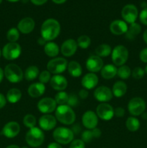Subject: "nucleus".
I'll use <instances>...</instances> for the list:
<instances>
[{
  "label": "nucleus",
  "mask_w": 147,
  "mask_h": 148,
  "mask_svg": "<svg viewBox=\"0 0 147 148\" xmlns=\"http://www.w3.org/2000/svg\"><path fill=\"white\" fill-rule=\"evenodd\" d=\"M61 32V25L58 20L49 18L45 20L41 25V37L46 41H51L59 36Z\"/></svg>",
  "instance_id": "obj_1"
},
{
  "label": "nucleus",
  "mask_w": 147,
  "mask_h": 148,
  "mask_svg": "<svg viewBox=\"0 0 147 148\" xmlns=\"http://www.w3.org/2000/svg\"><path fill=\"white\" fill-rule=\"evenodd\" d=\"M56 120L64 125H71L76 120V114L71 107L68 105H61L55 111Z\"/></svg>",
  "instance_id": "obj_2"
},
{
  "label": "nucleus",
  "mask_w": 147,
  "mask_h": 148,
  "mask_svg": "<svg viewBox=\"0 0 147 148\" xmlns=\"http://www.w3.org/2000/svg\"><path fill=\"white\" fill-rule=\"evenodd\" d=\"M45 140V134L43 130L38 127L29 129L25 134V141L32 147H38Z\"/></svg>",
  "instance_id": "obj_3"
},
{
  "label": "nucleus",
  "mask_w": 147,
  "mask_h": 148,
  "mask_svg": "<svg viewBox=\"0 0 147 148\" xmlns=\"http://www.w3.org/2000/svg\"><path fill=\"white\" fill-rule=\"evenodd\" d=\"M74 134L71 129L64 127H59L55 129L53 132V137L59 144L67 145L74 140Z\"/></svg>",
  "instance_id": "obj_4"
},
{
  "label": "nucleus",
  "mask_w": 147,
  "mask_h": 148,
  "mask_svg": "<svg viewBox=\"0 0 147 148\" xmlns=\"http://www.w3.org/2000/svg\"><path fill=\"white\" fill-rule=\"evenodd\" d=\"M4 76L9 82L18 83L23 79L24 74L21 68L16 64H9L4 68Z\"/></svg>",
  "instance_id": "obj_5"
},
{
  "label": "nucleus",
  "mask_w": 147,
  "mask_h": 148,
  "mask_svg": "<svg viewBox=\"0 0 147 148\" xmlns=\"http://www.w3.org/2000/svg\"><path fill=\"white\" fill-rule=\"evenodd\" d=\"M128 50L123 45H118L112 50L111 59L115 66H120L126 63L128 59Z\"/></svg>",
  "instance_id": "obj_6"
},
{
  "label": "nucleus",
  "mask_w": 147,
  "mask_h": 148,
  "mask_svg": "<svg viewBox=\"0 0 147 148\" xmlns=\"http://www.w3.org/2000/svg\"><path fill=\"white\" fill-rule=\"evenodd\" d=\"M68 66V62L65 58L55 57L47 64V70L53 75H60L65 72Z\"/></svg>",
  "instance_id": "obj_7"
},
{
  "label": "nucleus",
  "mask_w": 147,
  "mask_h": 148,
  "mask_svg": "<svg viewBox=\"0 0 147 148\" xmlns=\"http://www.w3.org/2000/svg\"><path fill=\"white\" fill-rule=\"evenodd\" d=\"M22 53L21 46L19 43H8L3 47L1 53L3 57L7 60H14L20 57Z\"/></svg>",
  "instance_id": "obj_8"
},
{
  "label": "nucleus",
  "mask_w": 147,
  "mask_h": 148,
  "mask_svg": "<svg viewBox=\"0 0 147 148\" xmlns=\"http://www.w3.org/2000/svg\"><path fill=\"white\" fill-rule=\"evenodd\" d=\"M146 102L140 97H135L130 100L128 104V110L133 116H141L145 111Z\"/></svg>",
  "instance_id": "obj_9"
},
{
  "label": "nucleus",
  "mask_w": 147,
  "mask_h": 148,
  "mask_svg": "<svg viewBox=\"0 0 147 148\" xmlns=\"http://www.w3.org/2000/svg\"><path fill=\"white\" fill-rule=\"evenodd\" d=\"M56 105L57 103L54 98L46 97V98H42L37 102V110L42 114H50V113L56 111L57 108Z\"/></svg>",
  "instance_id": "obj_10"
},
{
  "label": "nucleus",
  "mask_w": 147,
  "mask_h": 148,
  "mask_svg": "<svg viewBox=\"0 0 147 148\" xmlns=\"http://www.w3.org/2000/svg\"><path fill=\"white\" fill-rule=\"evenodd\" d=\"M121 15L125 23L129 24L135 23L138 16V11L137 7L133 4H126L124 6L121 11Z\"/></svg>",
  "instance_id": "obj_11"
},
{
  "label": "nucleus",
  "mask_w": 147,
  "mask_h": 148,
  "mask_svg": "<svg viewBox=\"0 0 147 148\" xmlns=\"http://www.w3.org/2000/svg\"><path fill=\"white\" fill-rule=\"evenodd\" d=\"M96 114L101 119L104 121H109L114 116V108L109 103H102L97 107Z\"/></svg>",
  "instance_id": "obj_12"
},
{
  "label": "nucleus",
  "mask_w": 147,
  "mask_h": 148,
  "mask_svg": "<svg viewBox=\"0 0 147 148\" xmlns=\"http://www.w3.org/2000/svg\"><path fill=\"white\" fill-rule=\"evenodd\" d=\"M94 97L101 103H107L112 100L113 97L112 90L106 86H99L94 91Z\"/></svg>",
  "instance_id": "obj_13"
},
{
  "label": "nucleus",
  "mask_w": 147,
  "mask_h": 148,
  "mask_svg": "<svg viewBox=\"0 0 147 148\" xmlns=\"http://www.w3.org/2000/svg\"><path fill=\"white\" fill-rule=\"evenodd\" d=\"M78 45L76 40L72 38L66 39L63 42L60 48V51L65 57H71L77 51Z\"/></svg>",
  "instance_id": "obj_14"
},
{
  "label": "nucleus",
  "mask_w": 147,
  "mask_h": 148,
  "mask_svg": "<svg viewBox=\"0 0 147 148\" xmlns=\"http://www.w3.org/2000/svg\"><path fill=\"white\" fill-rule=\"evenodd\" d=\"M82 124L87 130H93L98 124V116L95 112L87 111L84 113L82 118Z\"/></svg>",
  "instance_id": "obj_15"
},
{
  "label": "nucleus",
  "mask_w": 147,
  "mask_h": 148,
  "mask_svg": "<svg viewBox=\"0 0 147 148\" xmlns=\"http://www.w3.org/2000/svg\"><path fill=\"white\" fill-rule=\"evenodd\" d=\"M39 127L45 131H50L56 127L57 124L56 118L50 114H44L39 119Z\"/></svg>",
  "instance_id": "obj_16"
},
{
  "label": "nucleus",
  "mask_w": 147,
  "mask_h": 148,
  "mask_svg": "<svg viewBox=\"0 0 147 148\" xmlns=\"http://www.w3.org/2000/svg\"><path fill=\"white\" fill-rule=\"evenodd\" d=\"M20 132V126L16 121H10L4 126L1 134L7 138H14L17 137Z\"/></svg>",
  "instance_id": "obj_17"
},
{
  "label": "nucleus",
  "mask_w": 147,
  "mask_h": 148,
  "mask_svg": "<svg viewBox=\"0 0 147 148\" xmlns=\"http://www.w3.org/2000/svg\"><path fill=\"white\" fill-rule=\"evenodd\" d=\"M104 62L102 58L98 56H91L87 59L86 62V67L88 71L92 73H95L101 71L103 67Z\"/></svg>",
  "instance_id": "obj_18"
},
{
  "label": "nucleus",
  "mask_w": 147,
  "mask_h": 148,
  "mask_svg": "<svg viewBox=\"0 0 147 148\" xmlns=\"http://www.w3.org/2000/svg\"><path fill=\"white\" fill-rule=\"evenodd\" d=\"M35 23L32 17H26L22 19L17 24V29L22 34H29L35 28Z\"/></svg>",
  "instance_id": "obj_19"
},
{
  "label": "nucleus",
  "mask_w": 147,
  "mask_h": 148,
  "mask_svg": "<svg viewBox=\"0 0 147 148\" xmlns=\"http://www.w3.org/2000/svg\"><path fill=\"white\" fill-rule=\"evenodd\" d=\"M128 25L124 20H115L110 25V32L115 36H121L125 34L128 30Z\"/></svg>",
  "instance_id": "obj_20"
},
{
  "label": "nucleus",
  "mask_w": 147,
  "mask_h": 148,
  "mask_svg": "<svg viewBox=\"0 0 147 148\" xmlns=\"http://www.w3.org/2000/svg\"><path fill=\"white\" fill-rule=\"evenodd\" d=\"M50 85L53 89L58 91H63L68 86V81L66 77L61 75H55L51 77Z\"/></svg>",
  "instance_id": "obj_21"
},
{
  "label": "nucleus",
  "mask_w": 147,
  "mask_h": 148,
  "mask_svg": "<svg viewBox=\"0 0 147 148\" xmlns=\"http://www.w3.org/2000/svg\"><path fill=\"white\" fill-rule=\"evenodd\" d=\"M99 82V78L97 75L95 73H89L86 74L82 79V87L86 90H92L95 88Z\"/></svg>",
  "instance_id": "obj_22"
},
{
  "label": "nucleus",
  "mask_w": 147,
  "mask_h": 148,
  "mask_svg": "<svg viewBox=\"0 0 147 148\" xmlns=\"http://www.w3.org/2000/svg\"><path fill=\"white\" fill-rule=\"evenodd\" d=\"M46 91V86L41 82H34L29 86L27 92L31 98H37L42 96Z\"/></svg>",
  "instance_id": "obj_23"
},
{
  "label": "nucleus",
  "mask_w": 147,
  "mask_h": 148,
  "mask_svg": "<svg viewBox=\"0 0 147 148\" xmlns=\"http://www.w3.org/2000/svg\"><path fill=\"white\" fill-rule=\"evenodd\" d=\"M101 134H102V132L97 127L93 130H87L82 133V140L84 143H89L94 139L99 138Z\"/></svg>",
  "instance_id": "obj_24"
},
{
  "label": "nucleus",
  "mask_w": 147,
  "mask_h": 148,
  "mask_svg": "<svg viewBox=\"0 0 147 148\" xmlns=\"http://www.w3.org/2000/svg\"><path fill=\"white\" fill-rule=\"evenodd\" d=\"M118 68L114 64H107L103 66L100 71L101 76L105 79H110L117 75Z\"/></svg>",
  "instance_id": "obj_25"
},
{
  "label": "nucleus",
  "mask_w": 147,
  "mask_h": 148,
  "mask_svg": "<svg viewBox=\"0 0 147 148\" xmlns=\"http://www.w3.org/2000/svg\"><path fill=\"white\" fill-rule=\"evenodd\" d=\"M112 94L116 98H121L127 92V85L123 81H117L112 85Z\"/></svg>",
  "instance_id": "obj_26"
},
{
  "label": "nucleus",
  "mask_w": 147,
  "mask_h": 148,
  "mask_svg": "<svg viewBox=\"0 0 147 148\" xmlns=\"http://www.w3.org/2000/svg\"><path fill=\"white\" fill-rule=\"evenodd\" d=\"M141 27L138 23H133L130 25L128 27V30L125 33V37L130 40H133L141 33Z\"/></svg>",
  "instance_id": "obj_27"
},
{
  "label": "nucleus",
  "mask_w": 147,
  "mask_h": 148,
  "mask_svg": "<svg viewBox=\"0 0 147 148\" xmlns=\"http://www.w3.org/2000/svg\"><path fill=\"white\" fill-rule=\"evenodd\" d=\"M68 72L73 77H79L82 74V68L80 64L76 61H71L68 64Z\"/></svg>",
  "instance_id": "obj_28"
},
{
  "label": "nucleus",
  "mask_w": 147,
  "mask_h": 148,
  "mask_svg": "<svg viewBox=\"0 0 147 148\" xmlns=\"http://www.w3.org/2000/svg\"><path fill=\"white\" fill-rule=\"evenodd\" d=\"M60 51L59 46L57 43H54L52 41H48L46 43V44L44 46V52L49 57L55 58Z\"/></svg>",
  "instance_id": "obj_29"
},
{
  "label": "nucleus",
  "mask_w": 147,
  "mask_h": 148,
  "mask_svg": "<svg viewBox=\"0 0 147 148\" xmlns=\"http://www.w3.org/2000/svg\"><path fill=\"white\" fill-rule=\"evenodd\" d=\"M6 98L10 103H16L22 98V92L17 88H12L7 92Z\"/></svg>",
  "instance_id": "obj_30"
},
{
  "label": "nucleus",
  "mask_w": 147,
  "mask_h": 148,
  "mask_svg": "<svg viewBox=\"0 0 147 148\" xmlns=\"http://www.w3.org/2000/svg\"><path fill=\"white\" fill-rule=\"evenodd\" d=\"M39 75H40V71L38 67L35 65H32L25 69L24 77L26 80L33 81L35 79L39 76Z\"/></svg>",
  "instance_id": "obj_31"
},
{
  "label": "nucleus",
  "mask_w": 147,
  "mask_h": 148,
  "mask_svg": "<svg viewBox=\"0 0 147 148\" xmlns=\"http://www.w3.org/2000/svg\"><path fill=\"white\" fill-rule=\"evenodd\" d=\"M112 53V49L110 46L106 43H102L99 45L95 49V53L97 56L99 57H107Z\"/></svg>",
  "instance_id": "obj_32"
},
{
  "label": "nucleus",
  "mask_w": 147,
  "mask_h": 148,
  "mask_svg": "<svg viewBox=\"0 0 147 148\" xmlns=\"http://www.w3.org/2000/svg\"><path fill=\"white\" fill-rule=\"evenodd\" d=\"M125 127L130 132H136L140 128L139 120L135 116H130L125 121Z\"/></svg>",
  "instance_id": "obj_33"
},
{
  "label": "nucleus",
  "mask_w": 147,
  "mask_h": 148,
  "mask_svg": "<svg viewBox=\"0 0 147 148\" xmlns=\"http://www.w3.org/2000/svg\"><path fill=\"white\" fill-rule=\"evenodd\" d=\"M117 75L122 79H126L129 78L131 75V69L127 65H122L119 66L117 71Z\"/></svg>",
  "instance_id": "obj_34"
},
{
  "label": "nucleus",
  "mask_w": 147,
  "mask_h": 148,
  "mask_svg": "<svg viewBox=\"0 0 147 148\" xmlns=\"http://www.w3.org/2000/svg\"><path fill=\"white\" fill-rule=\"evenodd\" d=\"M69 94L65 91H59L55 95L54 100L56 103L61 105H67L68 100H69Z\"/></svg>",
  "instance_id": "obj_35"
},
{
  "label": "nucleus",
  "mask_w": 147,
  "mask_h": 148,
  "mask_svg": "<svg viewBox=\"0 0 147 148\" xmlns=\"http://www.w3.org/2000/svg\"><path fill=\"white\" fill-rule=\"evenodd\" d=\"M20 38V31L16 27H12L7 31V38L10 43H16Z\"/></svg>",
  "instance_id": "obj_36"
},
{
  "label": "nucleus",
  "mask_w": 147,
  "mask_h": 148,
  "mask_svg": "<svg viewBox=\"0 0 147 148\" xmlns=\"http://www.w3.org/2000/svg\"><path fill=\"white\" fill-rule=\"evenodd\" d=\"M76 43L79 47L81 49H86L89 48V46L91 44V39L90 38L86 35H82V36H79L76 40Z\"/></svg>",
  "instance_id": "obj_37"
},
{
  "label": "nucleus",
  "mask_w": 147,
  "mask_h": 148,
  "mask_svg": "<svg viewBox=\"0 0 147 148\" xmlns=\"http://www.w3.org/2000/svg\"><path fill=\"white\" fill-rule=\"evenodd\" d=\"M23 124L24 127L28 129L33 128L36 125V119L33 114H26L23 118Z\"/></svg>",
  "instance_id": "obj_38"
},
{
  "label": "nucleus",
  "mask_w": 147,
  "mask_h": 148,
  "mask_svg": "<svg viewBox=\"0 0 147 148\" xmlns=\"http://www.w3.org/2000/svg\"><path fill=\"white\" fill-rule=\"evenodd\" d=\"M50 74L51 73L48 70H44L40 72L38 76L39 82L43 84H46L50 82V79H51V75Z\"/></svg>",
  "instance_id": "obj_39"
},
{
  "label": "nucleus",
  "mask_w": 147,
  "mask_h": 148,
  "mask_svg": "<svg viewBox=\"0 0 147 148\" xmlns=\"http://www.w3.org/2000/svg\"><path fill=\"white\" fill-rule=\"evenodd\" d=\"M144 75H145V70L140 66L134 68L133 70L131 72V75L135 79H141V78L144 77Z\"/></svg>",
  "instance_id": "obj_40"
},
{
  "label": "nucleus",
  "mask_w": 147,
  "mask_h": 148,
  "mask_svg": "<svg viewBox=\"0 0 147 148\" xmlns=\"http://www.w3.org/2000/svg\"><path fill=\"white\" fill-rule=\"evenodd\" d=\"M79 102L78 96L74 93H71L69 95V100H68L67 105L70 107L76 106Z\"/></svg>",
  "instance_id": "obj_41"
},
{
  "label": "nucleus",
  "mask_w": 147,
  "mask_h": 148,
  "mask_svg": "<svg viewBox=\"0 0 147 148\" xmlns=\"http://www.w3.org/2000/svg\"><path fill=\"white\" fill-rule=\"evenodd\" d=\"M69 148H85V143L82 140H74L71 143Z\"/></svg>",
  "instance_id": "obj_42"
},
{
  "label": "nucleus",
  "mask_w": 147,
  "mask_h": 148,
  "mask_svg": "<svg viewBox=\"0 0 147 148\" xmlns=\"http://www.w3.org/2000/svg\"><path fill=\"white\" fill-rule=\"evenodd\" d=\"M140 22L144 25H147V8L143 9L139 14Z\"/></svg>",
  "instance_id": "obj_43"
},
{
  "label": "nucleus",
  "mask_w": 147,
  "mask_h": 148,
  "mask_svg": "<svg viewBox=\"0 0 147 148\" xmlns=\"http://www.w3.org/2000/svg\"><path fill=\"white\" fill-rule=\"evenodd\" d=\"M125 115V109L122 107H117L114 109V116L118 118L123 117Z\"/></svg>",
  "instance_id": "obj_44"
},
{
  "label": "nucleus",
  "mask_w": 147,
  "mask_h": 148,
  "mask_svg": "<svg viewBox=\"0 0 147 148\" xmlns=\"http://www.w3.org/2000/svg\"><path fill=\"white\" fill-rule=\"evenodd\" d=\"M139 58L144 63H147V48L142 49L139 53Z\"/></svg>",
  "instance_id": "obj_45"
},
{
  "label": "nucleus",
  "mask_w": 147,
  "mask_h": 148,
  "mask_svg": "<svg viewBox=\"0 0 147 148\" xmlns=\"http://www.w3.org/2000/svg\"><path fill=\"white\" fill-rule=\"evenodd\" d=\"M79 96L81 99H86L89 96V92L86 89H82L79 92Z\"/></svg>",
  "instance_id": "obj_46"
},
{
  "label": "nucleus",
  "mask_w": 147,
  "mask_h": 148,
  "mask_svg": "<svg viewBox=\"0 0 147 148\" xmlns=\"http://www.w3.org/2000/svg\"><path fill=\"white\" fill-rule=\"evenodd\" d=\"M7 104V98L3 94L0 93V109L4 108Z\"/></svg>",
  "instance_id": "obj_47"
},
{
  "label": "nucleus",
  "mask_w": 147,
  "mask_h": 148,
  "mask_svg": "<svg viewBox=\"0 0 147 148\" xmlns=\"http://www.w3.org/2000/svg\"><path fill=\"white\" fill-rule=\"evenodd\" d=\"M47 1L48 0H30V1H31L33 4L37 6L43 5L45 3L47 2Z\"/></svg>",
  "instance_id": "obj_48"
},
{
  "label": "nucleus",
  "mask_w": 147,
  "mask_h": 148,
  "mask_svg": "<svg viewBox=\"0 0 147 148\" xmlns=\"http://www.w3.org/2000/svg\"><path fill=\"white\" fill-rule=\"evenodd\" d=\"M71 130H72V132H74V134H75V133H76V134H79V132H81L80 125H79V124H76V125L73 126Z\"/></svg>",
  "instance_id": "obj_49"
},
{
  "label": "nucleus",
  "mask_w": 147,
  "mask_h": 148,
  "mask_svg": "<svg viewBox=\"0 0 147 148\" xmlns=\"http://www.w3.org/2000/svg\"><path fill=\"white\" fill-rule=\"evenodd\" d=\"M47 148H63L60 144L56 143H51L48 145Z\"/></svg>",
  "instance_id": "obj_50"
},
{
  "label": "nucleus",
  "mask_w": 147,
  "mask_h": 148,
  "mask_svg": "<svg viewBox=\"0 0 147 148\" xmlns=\"http://www.w3.org/2000/svg\"><path fill=\"white\" fill-rule=\"evenodd\" d=\"M37 43H38L40 46H45V45L46 44V40H45L44 38H43L42 37H40V38H39L38 39H37Z\"/></svg>",
  "instance_id": "obj_51"
},
{
  "label": "nucleus",
  "mask_w": 147,
  "mask_h": 148,
  "mask_svg": "<svg viewBox=\"0 0 147 148\" xmlns=\"http://www.w3.org/2000/svg\"><path fill=\"white\" fill-rule=\"evenodd\" d=\"M4 70H3V69H1V67H0V83H1V82H2L3 78H4Z\"/></svg>",
  "instance_id": "obj_52"
},
{
  "label": "nucleus",
  "mask_w": 147,
  "mask_h": 148,
  "mask_svg": "<svg viewBox=\"0 0 147 148\" xmlns=\"http://www.w3.org/2000/svg\"><path fill=\"white\" fill-rule=\"evenodd\" d=\"M143 39H144V42L147 44V29L144 32V34H143Z\"/></svg>",
  "instance_id": "obj_53"
},
{
  "label": "nucleus",
  "mask_w": 147,
  "mask_h": 148,
  "mask_svg": "<svg viewBox=\"0 0 147 148\" xmlns=\"http://www.w3.org/2000/svg\"><path fill=\"white\" fill-rule=\"evenodd\" d=\"M53 2H54L55 4H63L64 3L66 0H52Z\"/></svg>",
  "instance_id": "obj_54"
},
{
  "label": "nucleus",
  "mask_w": 147,
  "mask_h": 148,
  "mask_svg": "<svg viewBox=\"0 0 147 148\" xmlns=\"http://www.w3.org/2000/svg\"><path fill=\"white\" fill-rule=\"evenodd\" d=\"M141 7H142L143 9L147 8V3L146 2V1H143V2L141 3Z\"/></svg>",
  "instance_id": "obj_55"
},
{
  "label": "nucleus",
  "mask_w": 147,
  "mask_h": 148,
  "mask_svg": "<svg viewBox=\"0 0 147 148\" xmlns=\"http://www.w3.org/2000/svg\"><path fill=\"white\" fill-rule=\"evenodd\" d=\"M141 116V117H142V119L147 120V113L146 112H144Z\"/></svg>",
  "instance_id": "obj_56"
},
{
  "label": "nucleus",
  "mask_w": 147,
  "mask_h": 148,
  "mask_svg": "<svg viewBox=\"0 0 147 148\" xmlns=\"http://www.w3.org/2000/svg\"><path fill=\"white\" fill-rule=\"evenodd\" d=\"M6 148H20L18 145H9L8 147Z\"/></svg>",
  "instance_id": "obj_57"
},
{
  "label": "nucleus",
  "mask_w": 147,
  "mask_h": 148,
  "mask_svg": "<svg viewBox=\"0 0 147 148\" xmlns=\"http://www.w3.org/2000/svg\"><path fill=\"white\" fill-rule=\"evenodd\" d=\"M10 2H17V1H19L20 0H7Z\"/></svg>",
  "instance_id": "obj_58"
},
{
  "label": "nucleus",
  "mask_w": 147,
  "mask_h": 148,
  "mask_svg": "<svg viewBox=\"0 0 147 148\" xmlns=\"http://www.w3.org/2000/svg\"><path fill=\"white\" fill-rule=\"evenodd\" d=\"M144 70H145V73L147 74V65H146V66L145 69H144Z\"/></svg>",
  "instance_id": "obj_59"
},
{
  "label": "nucleus",
  "mask_w": 147,
  "mask_h": 148,
  "mask_svg": "<svg viewBox=\"0 0 147 148\" xmlns=\"http://www.w3.org/2000/svg\"><path fill=\"white\" fill-rule=\"evenodd\" d=\"M22 2L26 3V2H27V1H28V0H22Z\"/></svg>",
  "instance_id": "obj_60"
},
{
  "label": "nucleus",
  "mask_w": 147,
  "mask_h": 148,
  "mask_svg": "<svg viewBox=\"0 0 147 148\" xmlns=\"http://www.w3.org/2000/svg\"><path fill=\"white\" fill-rule=\"evenodd\" d=\"M1 54H2V53H1V49H0V57H1Z\"/></svg>",
  "instance_id": "obj_61"
},
{
  "label": "nucleus",
  "mask_w": 147,
  "mask_h": 148,
  "mask_svg": "<svg viewBox=\"0 0 147 148\" xmlns=\"http://www.w3.org/2000/svg\"><path fill=\"white\" fill-rule=\"evenodd\" d=\"M22 148H28L27 147H22Z\"/></svg>",
  "instance_id": "obj_62"
},
{
  "label": "nucleus",
  "mask_w": 147,
  "mask_h": 148,
  "mask_svg": "<svg viewBox=\"0 0 147 148\" xmlns=\"http://www.w3.org/2000/svg\"><path fill=\"white\" fill-rule=\"evenodd\" d=\"M1 1H2V0H0V4H1Z\"/></svg>",
  "instance_id": "obj_63"
},
{
  "label": "nucleus",
  "mask_w": 147,
  "mask_h": 148,
  "mask_svg": "<svg viewBox=\"0 0 147 148\" xmlns=\"http://www.w3.org/2000/svg\"><path fill=\"white\" fill-rule=\"evenodd\" d=\"M39 148H40V147H39Z\"/></svg>",
  "instance_id": "obj_64"
}]
</instances>
